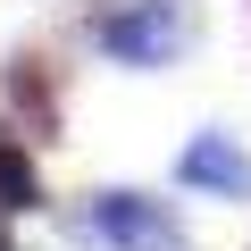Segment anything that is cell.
Listing matches in <instances>:
<instances>
[{
  "label": "cell",
  "mask_w": 251,
  "mask_h": 251,
  "mask_svg": "<svg viewBox=\"0 0 251 251\" xmlns=\"http://www.w3.org/2000/svg\"><path fill=\"white\" fill-rule=\"evenodd\" d=\"M9 100L42 126V143L59 134V75H50V59H34V50H17L9 59Z\"/></svg>",
  "instance_id": "277c9868"
},
{
  "label": "cell",
  "mask_w": 251,
  "mask_h": 251,
  "mask_svg": "<svg viewBox=\"0 0 251 251\" xmlns=\"http://www.w3.org/2000/svg\"><path fill=\"white\" fill-rule=\"evenodd\" d=\"M92 234H100V243H117V251H184V234H176L168 201H151V193H126V184L92 201Z\"/></svg>",
  "instance_id": "7a4b0ae2"
},
{
  "label": "cell",
  "mask_w": 251,
  "mask_h": 251,
  "mask_svg": "<svg viewBox=\"0 0 251 251\" xmlns=\"http://www.w3.org/2000/svg\"><path fill=\"white\" fill-rule=\"evenodd\" d=\"M0 209H42V176H34V159L9 126H0Z\"/></svg>",
  "instance_id": "5b68a950"
},
{
  "label": "cell",
  "mask_w": 251,
  "mask_h": 251,
  "mask_svg": "<svg viewBox=\"0 0 251 251\" xmlns=\"http://www.w3.org/2000/svg\"><path fill=\"white\" fill-rule=\"evenodd\" d=\"M176 176H184L193 193H226V201H243V193H251V151H234L226 134H193L184 159H176Z\"/></svg>",
  "instance_id": "3957f363"
},
{
  "label": "cell",
  "mask_w": 251,
  "mask_h": 251,
  "mask_svg": "<svg viewBox=\"0 0 251 251\" xmlns=\"http://www.w3.org/2000/svg\"><path fill=\"white\" fill-rule=\"evenodd\" d=\"M92 42L117 67H168L176 42H184V9L176 0H109V9L92 17Z\"/></svg>",
  "instance_id": "6da1fadb"
},
{
  "label": "cell",
  "mask_w": 251,
  "mask_h": 251,
  "mask_svg": "<svg viewBox=\"0 0 251 251\" xmlns=\"http://www.w3.org/2000/svg\"><path fill=\"white\" fill-rule=\"evenodd\" d=\"M0 218H9V209H0ZM0 251H17V243H9V226H0Z\"/></svg>",
  "instance_id": "8992f818"
}]
</instances>
